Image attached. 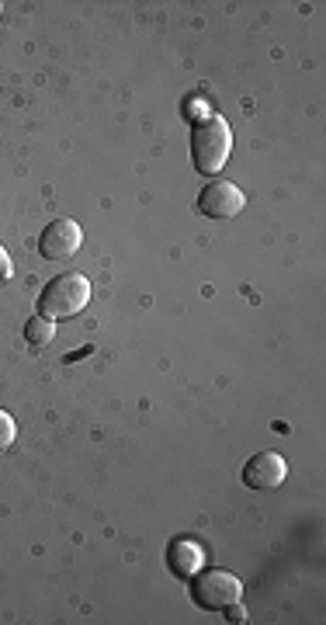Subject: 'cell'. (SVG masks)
<instances>
[{
    "instance_id": "6da1fadb",
    "label": "cell",
    "mask_w": 326,
    "mask_h": 625,
    "mask_svg": "<svg viewBox=\"0 0 326 625\" xmlns=\"http://www.w3.org/2000/svg\"><path fill=\"white\" fill-rule=\"evenodd\" d=\"M229 153H233V129H229L226 118L212 115V118L195 125L191 160H195L198 174H223Z\"/></svg>"
},
{
    "instance_id": "7a4b0ae2",
    "label": "cell",
    "mask_w": 326,
    "mask_h": 625,
    "mask_svg": "<svg viewBox=\"0 0 326 625\" xmlns=\"http://www.w3.org/2000/svg\"><path fill=\"white\" fill-rule=\"evenodd\" d=\"M90 302V282L77 272L52 278L39 296V313L49 320H74L87 310Z\"/></svg>"
},
{
    "instance_id": "3957f363",
    "label": "cell",
    "mask_w": 326,
    "mask_h": 625,
    "mask_svg": "<svg viewBox=\"0 0 326 625\" xmlns=\"http://www.w3.org/2000/svg\"><path fill=\"white\" fill-rule=\"evenodd\" d=\"M243 598V584L226 570H205L191 580V601L205 612H226L233 601Z\"/></svg>"
},
{
    "instance_id": "277c9868",
    "label": "cell",
    "mask_w": 326,
    "mask_h": 625,
    "mask_svg": "<svg viewBox=\"0 0 326 625\" xmlns=\"http://www.w3.org/2000/svg\"><path fill=\"white\" fill-rule=\"evenodd\" d=\"M247 205V195L226 182V177H212V182L202 188V195H198V209H202V216L209 220H233L240 216Z\"/></svg>"
},
{
    "instance_id": "5b68a950",
    "label": "cell",
    "mask_w": 326,
    "mask_h": 625,
    "mask_svg": "<svg viewBox=\"0 0 326 625\" xmlns=\"http://www.w3.org/2000/svg\"><path fill=\"white\" fill-rule=\"evenodd\" d=\"M84 243V229L74 220H57L42 229L39 237V254L46 261H70Z\"/></svg>"
},
{
    "instance_id": "8992f818",
    "label": "cell",
    "mask_w": 326,
    "mask_h": 625,
    "mask_svg": "<svg viewBox=\"0 0 326 625\" xmlns=\"http://www.w3.org/2000/svg\"><path fill=\"white\" fill-rule=\"evenodd\" d=\"M288 476V466L278 452H258L243 466V484L250 490H278Z\"/></svg>"
},
{
    "instance_id": "52a82bcc",
    "label": "cell",
    "mask_w": 326,
    "mask_h": 625,
    "mask_svg": "<svg viewBox=\"0 0 326 625\" xmlns=\"http://www.w3.org/2000/svg\"><path fill=\"white\" fill-rule=\"evenodd\" d=\"M167 557H171L174 574H180V577H195L198 570H202V563H205L202 549H198L195 542H174Z\"/></svg>"
},
{
    "instance_id": "ba28073f",
    "label": "cell",
    "mask_w": 326,
    "mask_h": 625,
    "mask_svg": "<svg viewBox=\"0 0 326 625\" xmlns=\"http://www.w3.org/2000/svg\"><path fill=\"white\" fill-rule=\"evenodd\" d=\"M25 341L32 348H46L49 341H57V320H49V316H32L28 324H25Z\"/></svg>"
},
{
    "instance_id": "9c48e42d",
    "label": "cell",
    "mask_w": 326,
    "mask_h": 625,
    "mask_svg": "<svg viewBox=\"0 0 326 625\" xmlns=\"http://www.w3.org/2000/svg\"><path fill=\"white\" fill-rule=\"evenodd\" d=\"M14 438H17V424H14V417L8 414V410H0V452H8L14 445Z\"/></svg>"
},
{
    "instance_id": "30bf717a",
    "label": "cell",
    "mask_w": 326,
    "mask_h": 625,
    "mask_svg": "<svg viewBox=\"0 0 326 625\" xmlns=\"http://www.w3.org/2000/svg\"><path fill=\"white\" fill-rule=\"evenodd\" d=\"M14 275V261H11V254L4 247H0V282H8Z\"/></svg>"
},
{
    "instance_id": "8fae6325",
    "label": "cell",
    "mask_w": 326,
    "mask_h": 625,
    "mask_svg": "<svg viewBox=\"0 0 326 625\" xmlns=\"http://www.w3.org/2000/svg\"><path fill=\"white\" fill-rule=\"evenodd\" d=\"M226 612H229V622H243V618H247V615H243V609H240V601H233Z\"/></svg>"
}]
</instances>
